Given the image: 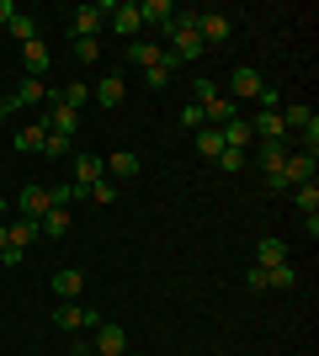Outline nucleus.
I'll use <instances>...</instances> for the list:
<instances>
[{"instance_id": "obj_4", "label": "nucleus", "mask_w": 319, "mask_h": 356, "mask_svg": "<svg viewBox=\"0 0 319 356\" xmlns=\"http://www.w3.org/2000/svg\"><path fill=\"white\" fill-rule=\"evenodd\" d=\"M261 90H266V80H261L256 64H240V70L229 74V102L240 106V102H261Z\"/></svg>"}, {"instance_id": "obj_31", "label": "nucleus", "mask_w": 319, "mask_h": 356, "mask_svg": "<svg viewBox=\"0 0 319 356\" xmlns=\"http://www.w3.org/2000/svg\"><path fill=\"white\" fill-rule=\"evenodd\" d=\"M43 154H48V160H69V154H75V138L48 134V138H43Z\"/></svg>"}, {"instance_id": "obj_14", "label": "nucleus", "mask_w": 319, "mask_h": 356, "mask_svg": "<svg viewBox=\"0 0 319 356\" xmlns=\"http://www.w3.org/2000/svg\"><path fill=\"white\" fill-rule=\"evenodd\" d=\"M54 325L75 335V330H91V325H101V319H96V314L85 309V303H59V314H54Z\"/></svg>"}, {"instance_id": "obj_1", "label": "nucleus", "mask_w": 319, "mask_h": 356, "mask_svg": "<svg viewBox=\"0 0 319 356\" xmlns=\"http://www.w3.org/2000/svg\"><path fill=\"white\" fill-rule=\"evenodd\" d=\"M165 38H170V54L181 64H197L208 48H202V38H197V11H176L170 16V27H165Z\"/></svg>"}, {"instance_id": "obj_11", "label": "nucleus", "mask_w": 319, "mask_h": 356, "mask_svg": "<svg viewBox=\"0 0 319 356\" xmlns=\"http://www.w3.org/2000/svg\"><path fill=\"white\" fill-rule=\"evenodd\" d=\"M106 16H112V32H122L128 43H133L138 32H144V16H138V6H133V0H117V6H112Z\"/></svg>"}, {"instance_id": "obj_5", "label": "nucleus", "mask_w": 319, "mask_h": 356, "mask_svg": "<svg viewBox=\"0 0 319 356\" xmlns=\"http://www.w3.org/2000/svg\"><path fill=\"white\" fill-rule=\"evenodd\" d=\"M314 170H319V154H314V149H293L288 165H282V181H288V192L309 186V181H314Z\"/></svg>"}, {"instance_id": "obj_12", "label": "nucleus", "mask_w": 319, "mask_h": 356, "mask_svg": "<svg viewBox=\"0 0 319 356\" xmlns=\"http://www.w3.org/2000/svg\"><path fill=\"white\" fill-rule=\"evenodd\" d=\"M80 293H85V271H75V266L54 271V298L59 303H80Z\"/></svg>"}, {"instance_id": "obj_44", "label": "nucleus", "mask_w": 319, "mask_h": 356, "mask_svg": "<svg viewBox=\"0 0 319 356\" xmlns=\"http://www.w3.org/2000/svg\"><path fill=\"white\" fill-rule=\"evenodd\" d=\"M6 213H11V202H6V197H0V223H6Z\"/></svg>"}, {"instance_id": "obj_9", "label": "nucleus", "mask_w": 319, "mask_h": 356, "mask_svg": "<svg viewBox=\"0 0 319 356\" xmlns=\"http://www.w3.org/2000/svg\"><path fill=\"white\" fill-rule=\"evenodd\" d=\"M122 96H128V80H122L117 70H106L101 80H96V90H91V102L106 106V112H112V106H122Z\"/></svg>"}, {"instance_id": "obj_37", "label": "nucleus", "mask_w": 319, "mask_h": 356, "mask_svg": "<svg viewBox=\"0 0 319 356\" xmlns=\"http://www.w3.org/2000/svg\"><path fill=\"white\" fill-rule=\"evenodd\" d=\"M213 165H218L224 176H234V170H245V154H240V149H224V154H218Z\"/></svg>"}, {"instance_id": "obj_10", "label": "nucleus", "mask_w": 319, "mask_h": 356, "mask_svg": "<svg viewBox=\"0 0 319 356\" xmlns=\"http://www.w3.org/2000/svg\"><path fill=\"white\" fill-rule=\"evenodd\" d=\"M229 16L224 11H197V38H202V48H213V43H229Z\"/></svg>"}, {"instance_id": "obj_40", "label": "nucleus", "mask_w": 319, "mask_h": 356, "mask_svg": "<svg viewBox=\"0 0 319 356\" xmlns=\"http://www.w3.org/2000/svg\"><path fill=\"white\" fill-rule=\"evenodd\" d=\"M245 287H250V293H266V271L250 266V271H245Z\"/></svg>"}, {"instance_id": "obj_13", "label": "nucleus", "mask_w": 319, "mask_h": 356, "mask_svg": "<svg viewBox=\"0 0 319 356\" xmlns=\"http://www.w3.org/2000/svg\"><path fill=\"white\" fill-rule=\"evenodd\" d=\"M48 213V186H22V192H16V218H43Z\"/></svg>"}, {"instance_id": "obj_7", "label": "nucleus", "mask_w": 319, "mask_h": 356, "mask_svg": "<svg viewBox=\"0 0 319 356\" xmlns=\"http://www.w3.org/2000/svg\"><path fill=\"white\" fill-rule=\"evenodd\" d=\"M91 335H96V346H91L96 356H122V351H128V330H122L117 319H101V325H91Z\"/></svg>"}, {"instance_id": "obj_21", "label": "nucleus", "mask_w": 319, "mask_h": 356, "mask_svg": "<svg viewBox=\"0 0 319 356\" xmlns=\"http://www.w3.org/2000/svg\"><path fill=\"white\" fill-rule=\"evenodd\" d=\"M138 16H144V27H170L176 6L170 0H138Z\"/></svg>"}, {"instance_id": "obj_36", "label": "nucleus", "mask_w": 319, "mask_h": 356, "mask_svg": "<svg viewBox=\"0 0 319 356\" xmlns=\"http://www.w3.org/2000/svg\"><path fill=\"white\" fill-rule=\"evenodd\" d=\"M181 128H186V134L208 128V122H202V106H197V102H186V106H181Z\"/></svg>"}, {"instance_id": "obj_34", "label": "nucleus", "mask_w": 319, "mask_h": 356, "mask_svg": "<svg viewBox=\"0 0 319 356\" xmlns=\"http://www.w3.org/2000/svg\"><path fill=\"white\" fill-rule=\"evenodd\" d=\"M75 181H64V186H48V208H69V202H75Z\"/></svg>"}, {"instance_id": "obj_46", "label": "nucleus", "mask_w": 319, "mask_h": 356, "mask_svg": "<svg viewBox=\"0 0 319 356\" xmlns=\"http://www.w3.org/2000/svg\"><path fill=\"white\" fill-rule=\"evenodd\" d=\"M0 96H6V80H0Z\"/></svg>"}, {"instance_id": "obj_42", "label": "nucleus", "mask_w": 319, "mask_h": 356, "mask_svg": "<svg viewBox=\"0 0 319 356\" xmlns=\"http://www.w3.org/2000/svg\"><path fill=\"white\" fill-rule=\"evenodd\" d=\"M69 356H96V351H91V346H69Z\"/></svg>"}, {"instance_id": "obj_8", "label": "nucleus", "mask_w": 319, "mask_h": 356, "mask_svg": "<svg viewBox=\"0 0 319 356\" xmlns=\"http://www.w3.org/2000/svg\"><path fill=\"white\" fill-rule=\"evenodd\" d=\"M38 102H48V86L43 80H16V90H6V112H22V106H38Z\"/></svg>"}, {"instance_id": "obj_25", "label": "nucleus", "mask_w": 319, "mask_h": 356, "mask_svg": "<svg viewBox=\"0 0 319 356\" xmlns=\"http://www.w3.org/2000/svg\"><path fill=\"white\" fill-rule=\"evenodd\" d=\"M54 102H59V106H75V112H80V106L91 102V86H85V80H69V86L54 90Z\"/></svg>"}, {"instance_id": "obj_30", "label": "nucleus", "mask_w": 319, "mask_h": 356, "mask_svg": "<svg viewBox=\"0 0 319 356\" xmlns=\"http://www.w3.org/2000/svg\"><path fill=\"white\" fill-rule=\"evenodd\" d=\"M69 54H75V64H96L101 59V43L96 38H69Z\"/></svg>"}, {"instance_id": "obj_35", "label": "nucleus", "mask_w": 319, "mask_h": 356, "mask_svg": "<svg viewBox=\"0 0 319 356\" xmlns=\"http://www.w3.org/2000/svg\"><path fill=\"white\" fill-rule=\"evenodd\" d=\"M170 80H176V74H170L165 64H154V70H144V86H149V90H170Z\"/></svg>"}, {"instance_id": "obj_20", "label": "nucleus", "mask_w": 319, "mask_h": 356, "mask_svg": "<svg viewBox=\"0 0 319 356\" xmlns=\"http://www.w3.org/2000/svg\"><path fill=\"white\" fill-rule=\"evenodd\" d=\"M106 176H112V181H133V176H138V154H133V149L106 154Z\"/></svg>"}, {"instance_id": "obj_45", "label": "nucleus", "mask_w": 319, "mask_h": 356, "mask_svg": "<svg viewBox=\"0 0 319 356\" xmlns=\"http://www.w3.org/2000/svg\"><path fill=\"white\" fill-rule=\"evenodd\" d=\"M6 118H11V112H6V96H0V122H6Z\"/></svg>"}, {"instance_id": "obj_23", "label": "nucleus", "mask_w": 319, "mask_h": 356, "mask_svg": "<svg viewBox=\"0 0 319 356\" xmlns=\"http://www.w3.org/2000/svg\"><path fill=\"white\" fill-rule=\"evenodd\" d=\"M256 149H261V176H277L293 154V144H256Z\"/></svg>"}, {"instance_id": "obj_39", "label": "nucleus", "mask_w": 319, "mask_h": 356, "mask_svg": "<svg viewBox=\"0 0 319 356\" xmlns=\"http://www.w3.org/2000/svg\"><path fill=\"white\" fill-rule=\"evenodd\" d=\"M22 261H27V250H16V245H6V250H0V271L22 266Z\"/></svg>"}, {"instance_id": "obj_28", "label": "nucleus", "mask_w": 319, "mask_h": 356, "mask_svg": "<svg viewBox=\"0 0 319 356\" xmlns=\"http://www.w3.org/2000/svg\"><path fill=\"white\" fill-rule=\"evenodd\" d=\"M11 38H16L22 48L38 43V38H43V32H38V16H22V11H16V16H11Z\"/></svg>"}, {"instance_id": "obj_3", "label": "nucleus", "mask_w": 319, "mask_h": 356, "mask_svg": "<svg viewBox=\"0 0 319 356\" xmlns=\"http://www.w3.org/2000/svg\"><path fill=\"white\" fill-rule=\"evenodd\" d=\"M69 170H75V192L85 197L96 186V181H106V160L101 154H85V149H75V154H69Z\"/></svg>"}, {"instance_id": "obj_16", "label": "nucleus", "mask_w": 319, "mask_h": 356, "mask_svg": "<svg viewBox=\"0 0 319 356\" xmlns=\"http://www.w3.org/2000/svg\"><path fill=\"white\" fill-rule=\"evenodd\" d=\"M69 229H75V218H69V208H48L43 218H38V234H43V239H64V234H69Z\"/></svg>"}, {"instance_id": "obj_43", "label": "nucleus", "mask_w": 319, "mask_h": 356, "mask_svg": "<svg viewBox=\"0 0 319 356\" xmlns=\"http://www.w3.org/2000/svg\"><path fill=\"white\" fill-rule=\"evenodd\" d=\"M6 245H11V234H6V223H0V250H6Z\"/></svg>"}, {"instance_id": "obj_27", "label": "nucleus", "mask_w": 319, "mask_h": 356, "mask_svg": "<svg viewBox=\"0 0 319 356\" xmlns=\"http://www.w3.org/2000/svg\"><path fill=\"white\" fill-rule=\"evenodd\" d=\"M192 138H197V154H202V160H218V154H224V134H218V128H197Z\"/></svg>"}, {"instance_id": "obj_24", "label": "nucleus", "mask_w": 319, "mask_h": 356, "mask_svg": "<svg viewBox=\"0 0 319 356\" xmlns=\"http://www.w3.org/2000/svg\"><path fill=\"white\" fill-rule=\"evenodd\" d=\"M256 266H288V245L266 234V239L256 245Z\"/></svg>"}, {"instance_id": "obj_32", "label": "nucleus", "mask_w": 319, "mask_h": 356, "mask_svg": "<svg viewBox=\"0 0 319 356\" xmlns=\"http://www.w3.org/2000/svg\"><path fill=\"white\" fill-rule=\"evenodd\" d=\"M85 197H91L96 208H112V202H117V181H96V186H91Z\"/></svg>"}, {"instance_id": "obj_2", "label": "nucleus", "mask_w": 319, "mask_h": 356, "mask_svg": "<svg viewBox=\"0 0 319 356\" xmlns=\"http://www.w3.org/2000/svg\"><path fill=\"white\" fill-rule=\"evenodd\" d=\"M117 0H101V6H75L69 11V38H96L101 43V22H106V11H112Z\"/></svg>"}, {"instance_id": "obj_41", "label": "nucleus", "mask_w": 319, "mask_h": 356, "mask_svg": "<svg viewBox=\"0 0 319 356\" xmlns=\"http://www.w3.org/2000/svg\"><path fill=\"white\" fill-rule=\"evenodd\" d=\"M11 16H16V0H0V32L11 27Z\"/></svg>"}, {"instance_id": "obj_47", "label": "nucleus", "mask_w": 319, "mask_h": 356, "mask_svg": "<svg viewBox=\"0 0 319 356\" xmlns=\"http://www.w3.org/2000/svg\"><path fill=\"white\" fill-rule=\"evenodd\" d=\"M122 356H128V351H122Z\"/></svg>"}, {"instance_id": "obj_19", "label": "nucleus", "mask_w": 319, "mask_h": 356, "mask_svg": "<svg viewBox=\"0 0 319 356\" xmlns=\"http://www.w3.org/2000/svg\"><path fill=\"white\" fill-rule=\"evenodd\" d=\"M229 118H240V106H234V102L224 96V90H218V96H213V102L202 106V122H208V128H224Z\"/></svg>"}, {"instance_id": "obj_15", "label": "nucleus", "mask_w": 319, "mask_h": 356, "mask_svg": "<svg viewBox=\"0 0 319 356\" xmlns=\"http://www.w3.org/2000/svg\"><path fill=\"white\" fill-rule=\"evenodd\" d=\"M122 59L133 64V70H154V64L165 59V48H160V43H149V38H133V43H128V54H122Z\"/></svg>"}, {"instance_id": "obj_26", "label": "nucleus", "mask_w": 319, "mask_h": 356, "mask_svg": "<svg viewBox=\"0 0 319 356\" xmlns=\"http://www.w3.org/2000/svg\"><path fill=\"white\" fill-rule=\"evenodd\" d=\"M266 271V293H288V287H298V271L293 266H261Z\"/></svg>"}, {"instance_id": "obj_33", "label": "nucleus", "mask_w": 319, "mask_h": 356, "mask_svg": "<svg viewBox=\"0 0 319 356\" xmlns=\"http://www.w3.org/2000/svg\"><path fill=\"white\" fill-rule=\"evenodd\" d=\"M293 202H298V213H319V186L309 181V186H298L293 192Z\"/></svg>"}, {"instance_id": "obj_29", "label": "nucleus", "mask_w": 319, "mask_h": 356, "mask_svg": "<svg viewBox=\"0 0 319 356\" xmlns=\"http://www.w3.org/2000/svg\"><path fill=\"white\" fill-rule=\"evenodd\" d=\"M6 234H11L16 250H27L32 239H38V223H32V218H11V223H6Z\"/></svg>"}, {"instance_id": "obj_38", "label": "nucleus", "mask_w": 319, "mask_h": 356, "mask_svg": "<svg viewBox=\"0 0 319 356\" xmlns=\"http://www.w3.org/2000/svg\"><path fill=\"white\" fill-rule=\"evenodd\" d=\"M192 96H197V106H208L213 96H218V86H213L208 74H197V80H192Z\"/></svg>"}, {"instance_id": "obj_22", "label": "nucleus", "mask_w": 319, "mask_h": 356, "mask_svg": "<svg viewBox=\"0 0 319 356\" xmlns=\"http://www.w3.org/2000/svg\"><path fill=\"white\" fill-rule=\"evenodd\" d=\"M43 138H48V128H43V122H32V128H22V134L11 138V149H16V154H43Z\"/></svg>"}, {"instance_id": "obj_17", "label": "nucleus", "mask_w": 319, "mask_h": 356, "mask_svg": "<svg viewBox=\"0 0 319 356\" xmlns=\"http://www.w3.org/2000/svg\"><path fill=\"white\" fill-rule=\"evenodd\" d=\"M218 134H224V149H240V154L256 144V134H250V118H229Z\"/></svg>"}, {"instance_id": "obj_18", "label": "nucleus", "mask_w": 319, "mask_h": 356, "mask_svg": "<svg viewBox=\"0 0 319 356\" xmlns=\"http://www.w3.org/2000/svg\"><path fill=\"white\" fill-rule=\"evenodd\" d=\"M22 64H27V74H32V80H43V74H48V64H54V54H48V43H43V38L22 48Z\"/></svg>"}, {"instance_id": "obj_6", "label": "nucleus", "mask_w": 319, "mask_h": 356, "mask_svg": "<svg viewBox=\"0 0 319 356\" xmlns=\"http://www.w3.org/2000/svg\"><path fill=\"white\" fill-rule=\"evenodd\" d=\"M43 128H48V134H59V138H75V134H80V112H75V106H59V102H54V86H48Z\"/></svg>"}]
</instances>
